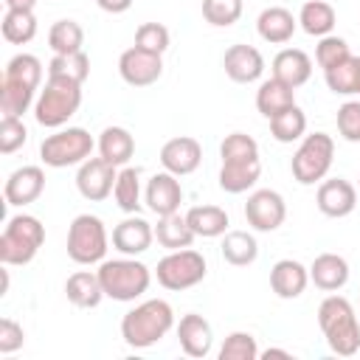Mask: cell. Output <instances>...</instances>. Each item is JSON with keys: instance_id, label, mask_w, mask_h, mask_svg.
Instances as JSON below:
<instances>
[{"instance_id": "6da1fadb", "label": "cell", "mask_w": 360, "mask_h": 360, "mask_svg": "<svg viewBox=\"0 0 360 360\" xmlns=\"http://www.w3.org/2000/svg\"><path fill=\"white\" fill-rule=\"evenodd\" d=\"M174 326V309L163 298H149L121 318V338L129 349H149Z\"/></svg>"}, {"instance_id": "7a4b0ae2", "label": "cell", "mask_w": 360, "mask_h": 360, "mask_svg": "<svg viewBox=\"0 0 360 360\" xmlns=\"http://www.w3.org/2000/svg\"><path fill=\"white\" fill-rule=\"evenodd\" d=\"M318 326L335 354L352 357L360 352V323H357V315L349 298L326 295L318 307Z\"/></svg>"}, {"instance_id": "3957f363", "label": "cell", "mask_w": 360, "mask_h": 360, "mask_svg": "<svg viewBox=\"0 0 360 360\" xmlns=\"http://www.w3.org/2000/svg\"><path fill=\"white\" fill-rule=\"evenodd\" d=\"M79 107H82V84L70 79L48 76L45 87L34 101V118L39 127L59 129L79 112Z\"/></svg>"}, {"instance_id": "277c9868", "label": "cell", "mask_w": 360, "mask_h": 360, "mask_svg": "<svg viewBox=\"0 0 360 360\" xmlns=\"http://www.w3.org/2000/svg\"><path fill=\"white\" fill-rule=\"evenodd\" d=\"M98 278L104 287V295L112 301H135L141 298L149 284H152V273L143 262H138L135 256H124V259H107L98 264Z\"/></svg>"}, {"instance_id": "5b68a950", "label": "cell", "mask_w": 360, "mask_h": 360, "mask_svg": "<svg viewBox=\"0 0 360 360\" xmlns=\"http://www.w3.org/2000/svg\"><path fill=\"white\" fill-rule=\"evenodd\" d=\"M45 242V225L31 214H17L0 233V262L6 267H22L34 262Z\"/></svg>"}, {"instance_id": "8992f818", "label": "cell", "mask_w": 360, "mask_h": 360, "mask_svg": "<svg viewBox=\"0 0 360 360\" xmlns=\"http://www.w3.org/2000/svg\"><path fill=\"white\" fill-rule=\"evenodd\" d=\"M93 135L82 127H68L56 129L39 143V158L51 169H68V166H82L93 155Z\"/></svg>"}, {"instance_id": "52a82bcc", "label": "cell", "mask_w": 360, "mask_h": 360, "mask_svg": "<svg viewBox=\"0 0 360 360\" xmlns=\"http://www.w3.org/2000/svg\"><path fill=\"white\" fill-rule=\"evenodd\" d=\"M332 158H335V141L332 135L326 132H312V135H304V141L298 143L295 155H292V177L301 183V186H312V183H321L329 169H332Z\"/></svg>"}, {"instance_id": "ba28073f", "label": "cell", "mask_w": 360, "mask_h": 360, "mask_svg": "<svg viewBox=\"0 0 360 360\" xmlns=\"http://www.w3.org/2000/svg\"><path fill=\"white\" fill-rule=\"evenodd\" d=\"M107 253V228L93 214H79L68 228V256L76 264H101Z\"/></svg>"}, {"instance_id": "9c48e42d", "label": "cell", "mask_w": 360, "mask_h": 360, "mask_svg": "<svg viewBox=\"0 0 360 360\" xmlns=\"http://www.w3.org/2000/svg\"><path fill=\"white\" fill-rule=\"evenodd\" d=\"M205 256L191 250V248H183V250H169L158 267H155V276H158V284L172 290V292H180V290H188L194 284H200L205 278Z\"/></svg>"}, {"instance_id": "30bf717a", "label": "cell", "mask_w": 360, "mask_h": 360, "mask_svg": "<svg viewBox=\"0 0 360 360\" xmlns=\"http://www.w3.org/2000/svg\"><path fill=\"white\" fill-rule=\"evenodd\" d=\"M245 219L253 231H262V233H270L276 228L284 225L287 219V202L278 191L273 188H259L248 197L245 202Z\"/></svg>"}, {"instance_id": "8fae6325", "label": "cell", "mask_w": 360, "mask_h": 360, "mask_svg": "<svg viewBox=\"0 0 360 360\" xmlns=\"http://www.w3.org/2000/svg\"><path fill=\"white\" fill-rule=\"evenodd\" d=\"M115 177H118V166L107 163L101 155L98 158H87L76 172V188H79V194L84 200L101 202V200H107L112 194Z\"/></svg>"}, {"instance_id": "7c38bea8", "label": "cell", "mask_w": 360, "mask_h": 360, "mask_svg": "<svg viewBox=\"0 0 360 360\" xmlns=\"http://www.w3.org/2000/svg\"><path fill=\"white\" fill-rule=\"evenodd\" d=\"M118 73L129 87H149L160 79L163 73V59L158 53L141 51V48H127L118 59Z\"/></svg>"}, {"instance_id": "4fadbf2b", "label": "cell", "mask_w": 360, "mask_h": 360, "mask_svg": "<svg viewBox=\"0 0 360 360\" xmlns=\"http://www.w3.org/2000/svg\"><path fill=\"white\" fill-rule=\"evenodd\" d=\"M315 202H318V211L323 217L343 219V217H349L357 208V188L349 180H343V177L321 180L318 194H315Z\"/></svg>"}, {"instance_id": "5bb4252c", "label": "cell", "mask_w": 360, "mask_h": 360, "mask_svg": "<svg viewBox=\"0 0 360 360\" xmlns=\"http://www.w3.org/2000/svg\"><path fill=\"white\" fill-rule=\"evenodd\" d=\"M42 191H45V172L39 166H20L8 174L3 197H6V205L22 208V205L37 202Z\"/></svg>"}, {"instance_id": "9a60e30c", "label": "cell", "mask_w": 360, "mask_h": 360, "mask_svg": "<svg viewBox=\"0 0 360 360\" xmlns=\"http://www.w3.org/2000/svg\"><path fill=\"white\" fill-rule=\"evenodd\" d=\"M200 160H202V146L197 138H188V135H177V138L166 141L160 149V166L177 177L197 172Z\"/></svg>"}, {"instance_id": "2e32d148", "label": "cell", "mask_w": 360, "mask_h": 360, "mask_svg": "<svg viewBox=\"0 0 360 360\" xmlns=\"http://www.w3.org/2000/svg\"><path fill=\"white\" fill-rule=\"evenodd\" d=\"M143 200H146L149 211L158 214V217L174 214V211L180 208V202H183V188H180L177 174H172V172H166V169L158 172V174H152L149 183H146Z\"/></svg>"}, {"instance_id": "e0dca14e", "label": "cell", "mask_w": 360, "mask_h": 360, "mask_svg": "<svg viewBox=\"0 0 360 360\" xmlns=\"http://www.w3.org/2000/svg\"><path fill=\"white\" fill-rule=\"evenodd\" d=\"M225 76L236 84H250L264 73V56L253 45H231L222 56Z\"/></svg>"}, {"instance_id": "ac0fdd59", "label": "cell", "mask_w": 360, "mask_h": 360, "mask_svg": "<svg viewBox=\"0 0 360 360\" xmlns=\"http://www.w3.org/2000/svg\"><path fill=\"white\" fill-rule=\"evenodd\" d=\"M155 239V228L143 219V217H135L129 214L127 219H121L115 228H112V248L124 256H141L149 250Z\"/></svg>"}, {"instance_id": "d6986e66", "label": "cell", "mask_w": 360, "mask_h": 360, "mask_svg": "<svg viewBox=\"0 0 360 360\" xmlns=\"http://www.w3.org/2000/svg\"><path fill=\"white\" fill-rule=\"evenodd\" d=\"M177 340L188 357H208L214 346V329L202 315L188 312L177 323Z\"/></svg>"}, {"instance_id": "ffe728a7", "label": "cell", "mask_w": 360, "mask_h": 360, "mask_svg": "<svg viewBox=\"0 0 360 360\" xmlns=\"http://www.w3.org/2000/svg\"><path fill=\"white\" fill-rule=\"evenodd\" d=\"M307 284H309V267H304L295 259H281L270 270V290L284 301L298 298L307 290Z\"/></svg>"}, {"instance_id": "44dd1931", "label": "cell", "mask_w": 360, "mask_h": 360, "mask_svg": "<svg viewBox=\"0 0 360 360\" xmlns=\"http://www.w3.org/2000/svg\"><path fill=\"white\" fill-rule=\"evenodd\" d=\"M309 281L323 292H338L349 281V262L338 253H321L309 264Z\"/></svg>"}, {"instance_id": "7402d4cb", "label": "cell", "mask_w": 360, "mask_h": 360, "mask_svg": "<svg viewBox=\"0 0 360 360\" xmlns=\"http://www.w3.org/2000/svg\"><path fill=\"white\" fill-rule=\"evenodd\" d=\"M273 76L290 87H301L309 82L312 76V59L301 51V48H284L273 56V65H270Z\"/></svg>"}, {"instance_id": "603a6c76", "label": "cell", "mask_w": 360, "mask_h": 360, "mask_svg": "<svg viewBox=\"0 0 360 360\" xmlns=\"http://www.w3.org/2000/svg\"><path fill=\"white\" fill-rule=\"evenodd\" d=\"M295 28H298V17H292V11H287L284 6H270V8H264V11L259 14V20H256L259 37H262L264 42H270V45H284V42H290L292 34H295Z\"/></svg>"}, {"instance_id": "cb8c5ba5", "label": "cell", "mask_w": 360, "mask_h": 360, "mask_svg": "<svg viewBox=\"0 0 360 360\" xmlns=\"http://www.w3.org/2000/svg\"><path fill=\"white\" fill-rule=\"evenodd\" d=\"M65 295L79 309H96L101 304V298H107L98 273H90V270H76L73 276H68Z\"/></svg>"}, {"instance_id": "d4e9b609", "label": "cell", "mask_w": 360, "mask_h": 360, "mask_svg": "<svg viewBox=\"0 0 360 360\" xmlns=\"http://www.w3.org/2000/svg\"><path fill=\"white\" fill-rule=\"evenodd\" d=\"M292 104H295V87L278 82L276 76L264 79V82L259 84V90H256V110H259L267 121L276 118L278 112L290 110Z\"/></svg>"}, {"instance_id": "484cf974", "label": "cell", "mask_w": 360, "mask_h": 360, "mask_svg": "<svg viewBox=\"0 0 360 360\" xmlns=\"http://www.w3.org/2000/svg\"><path fill=\"white\" fill-rule=\"evenodd\" d=\"M98 155L112 163V166H127L129 158L135 155V138L129 135L127 127H107L101 135H98Z\"/></svg>"}, {"instance_id": "4316f807", "label": "cell", "mask_w": 360, "mask_h": 360, "mask_svg": "<svg viewBox=\"0 0 360 360\" xmlns=\"http://www.w3.org/2000/svg\"><path fill=\"white\" fill-rule=\"evenodd\" d=\"M155 239H158V245L166 248V250H183V248H191V242L197 239V233L191 231L186 214L180 217V214L174 211V214H166V217L158 219V225H155Z\"/></svg>"}, {"instance_id": "83f0119b", "label": "cell", "mask_w": 360, "mask_h": 360, "mask_svg": "<svg viewBox=\"0 0 360 360\" xmlns=\"http://www.w3.org/2000/svg\"><path fill=\"white\" fill-rule=\"evenodd\" d=\"M219 250H222V259H225L228 264H233V267H248V264H253L256 256H259V242H256V236L248 233V231H228V233H222Z\"/></svg>"}, {"instance_id": "f1b7e54d", "label": "cell", "mask_w": 360, "mask_h": 360, "mask_svg": "<svg viewBox=\"0 0 360 360\" xmlns=\"http://www.w3.org/2000/svg\"><path fill=\"white\" fill-rule=\"evenodd\" d=\"M186 219L191 231L202 239H214L228 231V211L219 205H194L186 211Z\"/></svg>"}, {"instance_id": "f546056e", "label": "cell", "mask_w": 360, "mask_h": 360, "mask_svg": "<svg viewBox=\"0 0 360 360\" xmlns=\"http://www.w3.org/2000/svg\"><path fill=\"white\" fill-rule=\"evenodd\" d=\"M335 22H338V14H335V8L326 0H307L301 6V11H298V25L309 37H318V39L332 34Z\"/></svg>"}, {"instance_id": "4dcf8cb0", "label": "cell", "mask_w": 360, "mask_h": 360, "mask_svg": "<svg viewBox=\"0 0 360 360\" xmlns=\"http://www.w3.org/2000/svg\"><path fill=\"white\" fill-rule=\"evenodd\" d=\"M262 174V160H250V163H222L219 169V188L228 194H242L248 188L256 186Z\"/></svg>"}, {"instance_id": "1f68e13d", "label": "cell", "mask_w": 360, "mask_h": 360, "mask_svg": "<svg viewBox=\"0 0 360 360\" xmlns=\"http://www.w3.org/2000/svg\"><path fill=\"white\" fill-rule=\"evenodd\" d=\"M0 31H3L6 42L25 45L37 37V17H34V11H25V8H6Z\"/></svg>"}, {"instance_id": "d6a6232c", "label": "cell", "mask_w": 360, "mask_h": 360, "mask_svg": "<svg viewBox=\"0 0 360 360\" xmlns=\"http://www.w3.org/2000/svg\"><path fill=\"white\" fill-rule=\"evenodd\" d=\"M112 197L124 214H138V208H141V172L132 166H121L118 177H115Z\"/></svg>"}, {"instance_id": "836d02e7", "label": "cell", "mask_w": 360, "mask_h": 360, "mask_svg": "<svg viewBox=\"0 0 360 360\" xmlns=\"http://www.w3.org/2000/svg\"><path fill=\"white\" fill-rule=\"evenodd\" d=\"M326 87L338 96H354L360 93V56H349L346 62L323 70Z\"/></svg>"}, {"instance_id": "e575fe53", "label": "cell", "mask_w": 360, "mask_h": 360, "mask_svg": "<svg viewBox=\"0 0 360 360\" xmlns=\"http://www.w3.org/2000/svg\"><path fill=\"white\" fill-rule=\"evenodd\" d=\"M34 87L28 84H20V82H11V79H3L0 82V112L3 115H14V118H22L31 104H34Z\"/></svg>"}, {"instance_id": "d590c367", "label": "cell", "mask_w": 360, "mask_h": 360, "mask_svg": "<svg viewBox=\"0 0 360 360\" xmlns=\"http://www.w3.org/2000/svg\"><path fill=\"white\" fill-rule=\"evenodd\" d=\"M270 135L278 141V143H292L298 138L307 135V115L298 104H292L290 110L278 112L276 118H270Z\"/></svg>"}, {"instance_id": "8d00e7d4", "label": "cell", "mask_w": 360, "mask_h": 360, "mask_svg": "<svg viewBox=\"0 0 360 360\" xmlns=\"http://www.w3.org/2000/svg\"><path fill=\"white\" fill-rule=\"evenodd\" d=\"M48 45L53 53H76L84 45V31L76 20H56L48 28Z\"/></svg>"}, {"instance_id": "74e56055", "label": "cell", "mask_w": 360, "mask_h": 360, "mask_svg": "<svg viewBox=\"0 0 360 360\" xmlns=\"http://www.w3.org/2000/svg\"><path fill=\"white\" fill-rule=\"evenodd\" d=\"M48 76L70 79V82L84 84V79L90 76V59H87L84 51H76V53H53V59L48 62Z\"/></svg>"}, {"instance_id": "f35d334b", "label": "cell", "mask_w": 360, "mask_h": 360, "mask_svg": "<svg viewBox=\"0 0 360 360\" xmlns=\"http://www.w3.org/2000/svg\"><path fill=\"white\" fill-rule=\"evenodd\" d=\"M3 79H11V82H20V84H28V87L39 90V84H42V62L34 53H17V56L8 59L6 70H3Z\"/></svg>"}, {"instance_id": "ab89813d", "label": "cell", "mask_w": 360, "mask_h": 360, "mask_svg": "<svg viewBox=\"0 0 360 360\" xmlns=\"http://www.w3.org/2000/svg\"><path fill=\"white\" fill-rule=\"evenodd\" d=\"M219 158H222V163H250V160H259V143L250 135H245V132H231L219 143Z\"/></svg>"}, {"instance_id": "60d3db41", "label": "cell", "mask_w": 360, "mask_h": 360, "mask_svg": "<svg viewBox=\"0 0 360 360\" xmlns=\"http://www.w3.org/2000/svg\"><path fill=\"white\" fill-rule=\"evenodd\" d=\"M349 56H352V51H349V42H346L343 37L326 34V37H321L318 45H315V62H318L323 70H329V68L346 62Z\"/></svg>"}, {"instance_id": "b9f144b4", "label": "cell", "mask_w": 360, "mask_h": 360, "mask_svg": "<svg viewBox=\"0 0 360 360\" xmlns=\"http://www.w3.org/2000/svg\"><path fill=\"white\" fill-rule=\"evenodd\" d=\"M202 17L208 25L228 28L242 17V0H202Z\"/></svg>"}, {"instance_id": "7bdbcfd3", "label": "cell", "mask_w": 360, "mask_h": 360, "mask_svg": "<svg viewBox=\"0 0 360 360\" xmlns=\"http://www.w3.org/2000/svg\"><path fill=\"white\" fill-rule=\"evenodd\" d=\"M259 346L250 332H231L219 346V360H256Z\"/></svg>"}, {"instance_id": "ee69618b", "label": "cell", "mask_w": 360, "mask_h": 360, "mask_svg": "<svg viewBox=\"0 0 360 360\" xmlns=\"http://www.w3.org/2000/svg\"><path fill=\"white\" fill-rule=\"evenodd\" d=\"M169 28L160 25V22H141L138 31H135V48L141 51H149V53H158L163 56L166 48H169Z\"/></svg>"}, {"instance_id": "f6af8a7d", "label": "cell", "mask_w": 360, "mask_h": 360, "mask_svg": "<svg viewBox=\"0 0 360 360\" xmlns=\"http://www.w3.org/2000/svg\"><path fill=\"white\" fill-rule=\"evenodd\" d=\"M25 141H28V129H25L22 118L3 115V118H0V152H3V155H11V152H17Z\"/></svg>"}, {"instance_id": "bcb514c9", "label": "cell", "mask_w": 360, "mask_h": 360, "mask_svg": "<svg viewBox=\"0 0 360 360\" xmlns=\"http://www.w3.org/2000/svg\"><path fill=\"white\" fill-rule=\"evenodd\" d=\"M338 132L349 143H360V101H346L338 107Z\"/></svg>"}, {"instance_id": "7dc6e473", "label": "cell", "mask_w": 360, "mask_h": 360, "mask_svg": "<svg viewBox=\"0 0 360 360\" xmlns=\"http://www.w3.org/2000/svg\"><path fill=\"white\" fill-rule=\"evenodd\" d=\"M22 343H25L22 326L11 318H0V354H11V352L22 349Z\"/></svg>"}, {"instance_id": "c3c4849f", "label": "cell", "mask_w": 360, "mask_h": 360, "mask_svg": "<svg viewBox=\"0 0 360 360\" xmlns=\"http://www.w3.org/2000/svg\"><path fill=\"white\" fill-rule=\"evenodd\" d=\"M96 3H98V8L107 11V14H124V11L132 6V0H96Z\"/></svg>"}, {"instance_id": "681fc988", "label": "cell", "mask_w": 360, "mask_h": 360, "mask_svg": "<svg viewBox=\"0 0 360 360\" xmlns=\"http://www.w3.org/2000/svg\"><path fill=\"white\" fill-rule=\"evenodd\" d=\"M37 0H6V8H25V11H34Z\"/></svg>"}, {"instance_id": "f907efd6", "label": "cell", "mask_w": 360, "mask_h": 360, "mask_svg": "<svg viewBox=\"0 0 360 360\" xmlns=\"http://www.w3.org/2000/svg\"><path fill=\"white\" fill-rule=\"evenodd\" d=\"M259 357H264V360H270V357H292L287 349H267V352H259Z\"/></svg>"}]
</instances>
